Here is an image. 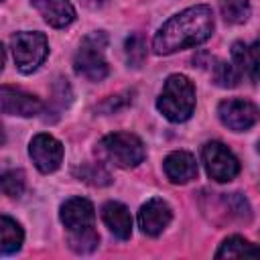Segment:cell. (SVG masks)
I'll return each mask as SVG.
<instances>
[{
  "label": "cell",
  "instance_id": "6da1fadb",
  "mask_svg": "<svg viewBox=\"0 0 260 260\" xmlns=\"http://www.w3.org/2000/svg\"><path fill=\"white\" fill-rule=\"evenodd\" d=\"M215 28L213 12L207 4H197L171 16L154 35L152 51L156 55H171L181 49L205 43Z\"/></svg>",
  "mask_w": 260,
  "mask_h": 260
},
{
  "label": "cell",
  "instance_id": "7a4b0ae2",
  "mask_svg": "<svg viewBox=\"0 0 260 260\" xmlns=\"http://www.w3.org/2000/svg\"><path fill=\"white\" fill-rule=\"evenodd\" d=\"M61 223L67 230L69 248L77 254H89L98 248L100 236L95 232V209L85 197H69L59 211Z\"/></svg>",
  "mask_w": 260,
  "mask_h": 260
},
{
  "label": "cell",
  "instance_id": "3957f363",
  "mask_svg": "<svg viewBox=\"0 0 260 260\" xmlns=\"http://www.w3.org/2000/svg\"><path fill=\"white\" fill-rule=\"evenodd\" d=\"M158 112L171 122H185L195 110V85L189 77L173 73L167 77L162 91L156 100Z\"/></svg>",
  "mask_w": 260,
  "mask_h": 260
},
{
  "label": "cell",
  "instance_id": "277c9868",
  "mask_svg": "<svg viewBox=\"0 0 260 260\" xmlns=\"http://www.w3.org/2000/svg\"><path fill=\"white\" fill-rule=\"evenodd\" d=\"M95 154L104 162H110L114 167L134 169V167H138L144 160L146 148H144L142 140L136 134H130V132H112V134H106L98 142Z\"/></svg>",
  "mask_w": 260,
  "mask_h": 260
},
{
  "label": "cell",
  "instance_id": "5b68a950",
  "mask_svg": "<svg viewBox=\"0 0 260 260\" xmlns=\"http://www.w3.org/2000/svg\"><path fill=\"white\" fill-rule=\"evenodd\" d=\"M108 47V37L102 30H95L87 35L73 59V69L77 75L89 79V81H102L108 75V63L104 59V51Z\"/></svg>",
  "mask_w": 260,
  "mask_h": 260
},
{
  "label": "cell",
  "instance_id": "8992f818",
  "mask_svg": "<svg viewBox=\"0 0 260 260\" xmlns=\"http://www.w3.org/2000/svg\"><path fill=\"white\" fill-rule=\"evenodd\" d=\"M10 49L14 57V65L20 73L28 75L39 69L49 53V43L43 32L37 30H22L10 39Z\"/></svg>",
  "mask_w": 260,
  "mask_h": 260
},
{
  "label": "cell",
  "instance_id": "52a82bcc",
  "mask_svg": "<svg viewBox=\"0 0 260 260\" xmlns=\"http://www.w3.org/2000/svg\"><path fill=\"white\" fill-rule=\"evenodd\" d=\"M201 158H203L209 179H213L217 183H228V181L236 179V175L240 173V162H238L236 154L225 144H221L217 140L203 144Z\"/></svg>",
  "mask_w": 260,
  "mask_h": 260
},
{
  "label": "cell",
  "instance_id": "ba28073f",
  "mask_svg": "<svg viewBox=\"0 0 260 260\" xmlns=\"http://www.w3.org/2000/svg\"><path fill=\"white\" fill-rule=\"evenodd\" d=\"M217 116L223 126H228L234 132H246L250 130L258 120V108L250 100L242 98H230L223 100L217 106Z\"/></svg>",
  "mask_w": 260,
  "mask_h": 260
},
{
  "label": "cell",
  "instance_id": "9c48e42d",
  "mask_svg": "<svg viewBox=\"0 0 260 260\" xmlns=\"http://www.w3.org/2000/svg\"><path fill=\"white\" fill-rule=\"evenodd\" d=\"M28 154H30L35 167L41 173L49 175V173L57 171L63 162V144L55 136L41 132V134L32 136V140L28 144Z\"/></svg>",
  "mask_w": 260,
  "mask_h": 260
},
{
  "label": "cell",
  "instance_id": "30bf717a",
  "mask_svg": "<svg viewBox=\"0 0 260 260\" xmlns=\"http://www.w3.org/2000/svg\"><path fill=\"white\" fill-rule=\"evenodd\" d=\"M41 112H43V102L37 95L26 93L18 87L0 85V114L30 118Z\"/></svg>",
  "mask_w": 260,
  "mask_h": 260
},
{
  "label": "cell",
  "instance_id": "8fae6325",
  "mask_svg": "<svg viewBox=\"0 0 260 260\" xmlns=\"http://www.w3.org/2000/svg\"><path fill=\"white\" fill-rule=\"evenodd\" d=\"M171 217H173L171 205L160 197H152L140 207L138 225L146 236H158L171 223Z\"/></svg>",
  "mask_w": 260,
  "mask_h": 260
},
{
  "label": "cell",
  "instance_id": "7c38bea8",
  "mask_svg": "<svg viewBox=\"0 0 260 260\" xmlns=\"http://www.w3.org/2000/svg\"><path fill=\"white\" fill-rule=\"evenodd\" d=\"M162 169H165V175L169 177L171 183H189L191 179L197 177V160L191 152L187 150H175L171 152L165 162H162Z\"/></svg>",
  "mask_w": 260,
  "mask_h": 260
},
{
  "label": "cell",
  "instance_id": "4fadbf2b",
  "mask_svg": "<svg viewBox=\"0 0 260 260\" xmlns=\"http://www.w3.org/2000/svg\"><path fill=\"white\" fill-rule=\"evenodd\" d=\"M32 6L41 12L45 22L55 28H65L75 20V8L69 0H30Z\"/></svg>",
  "mask_w": 260,
  "mask_h": 260
},
{
  "label": "cell",
  "instance_id": "5bb4252c",
  "mask_svg": "<svg viewBox=\"0 0 260 260\" xmlns=\"http://www.w3.org/2000/svg\"><path fill=\"white\" fill-rule=\"evenodd\" d=\"M102 219L104 223L110 228V232L120 238V240H128L132 236V215L128 211V207L120 201H108L102 207Z\"/></svg>",
  "mask_w": 260,
  "mask_h": 260
},
{
  "label": "cell",
  "instance_id": "9a60e30c",
  "mask_svg": "<svg viewBox=\"0 0 260 260\" xmlns=\"http://www.w3.org/2000/svg\"><path fill=\"white\" fill-rule=\"evenodd\" d=\"M232 57L240 73H248L252 83L258 81V43H252L250 47L244 43H234Z\"/></svg>",
  "mask_w": 260,
  "mask_h": 260
},
{
  "label": "cell",
  "instance_id": "2e32d148",
  "mask_svg": "<svg viewBox=\"0 0 260 260\" xmlns=\"http://www.w3.org/2000/svg\"><path fill=\"white\" fill-rule=\"evenodd\" d=\"M22 240H24V232L20 223L10 215H0V256L18 252Z\"/></svg>",
  "mask_w": 260,
  "mask_h": 260
},
{
  "label": "cell",
  "instance_id": "e0dca14e",
  "mask_svg": "<svg viewBox=\"0 0 260 260\" xmlns=\"http://www.w3.org/2000/svg\"><path fill=\"white\" fill-rule=\"evenodd\" d=\"M240 256H258V248L244 240L242 236H230L221 242L219 250L215 252V258H240Z\"/></svg>",
  "mask_w": 260,
  "mask_h": 260
},
{
  "label": "cell",
  "instance_id": "ac0fdd59",
  "mask_svg": "<svg viewBox=\"0 0 260 260\" xmlns=\"http://www.w3.org/2000/svg\"><path fill=\"white\" fill-rule=\"evenodd\" d=\"M221 14L230 24H244L250 18V0H219Z\"/></svg>",
  "mask_w": 260,
  "mask_h": 260
},
{
  "label": "cell",
  "instance_id": "d6986e66",
  "mask_svg": "<svg viewBox=\"0 0 260 260\" xmlns=\"http://www.w3.org/2000/svg\"><path fill=\"white\" fill-rule=\"evenodd\" d=\"M213 65H209L211 69V75H213V81L219 85V87H236L242 73L238 71L236 65L232 63H225V61H211Z\"/></svg>",
  "mask_w": 260,
  "mask_h": 260
},
{
  "label": "cell",
  "instance_id": "ffe728a7",
  "mask_svg": "<svg viewBox=\"0 0 260 260\" xmlns=\"http://www.w3.org/2000/svg\"><path fill=\"white\" fill-rule=\"evenodd\" d=\"M26 179L20 169H10L0 175V191L8 197H20L24 193Z\"/></svg>",
  "mask_w": 260,
  "mask_h": 260
},
{
  "label": "cell",
  "instance_id": "44dd1931",
  "mask_svg": "<svg viewBox=\"0 0 260 260\" xmlns=\"http://www.w3.org/2000/svg\"><path fill=\"white\" fill-rule=\"evenodd\" d=\"M124 49H126V61L130 67H140L146 59V41L140 32H132L126 43H124Z\"/></svg>",
  "mask_w": 260,
  "mask_h": 260
},
{
  "label": "cell",
  "instance_id": "7402d4cb",
  "mask_svg": "<svg viewBox=\"0 0 260 260\" xmlns=\"http://www.w3.org/2000/svg\"><path fill=\"white\" fill-rule=\"evenodd\" d=\"M77 173H79V179H83L85 183L98 185V187L110 183V175H108L100 165H83Z\"/></svg>",
  "mask_w": 260,
  "mask_h": 260
},
{
  "label": "cell",
  "instance_id": "603a6c76",
  "mask_svg": "<svg viewBox=\"0 0 260 260\" xmlns=\"http://www.w3.org/2000/svg\"><path fill=\"white\" fill-rule=\"evenodd\" d=\"M4 59H6V55H4V47L0 45V71H2V67H4Z\"/></svg>",
  "mask_w": 260,
  "mask_h": 260
},
{
  "label": "cell",
  "instance_id": "cb8c5ba5",
  "mask_svg": "<svg viewBox=\"0 0 260 260\" xmlns=\"http://www.w3.org/2000/svg\"><path fill=\"white\" fill-rule=\"evenodd\" d=\"M4 140H6V136H4V128H2V124H0V146L4 144Z\"/></svg>",
  "mask_w": 260,
  "mask_h": 260
},
{
  "label": "cell",
  "instance_id": "d4e9b609",
  "mask_svg": "<svg viewBox=\"0 0 260 260\" xmlns=\"http://www.w3.org/2000/svg\"><path fill=\"white\" fill-rule=\"evenodd\" d=\"M93 2H98V4H104V2H106V0H93Z\"/></svg>",
  "mask_w": 260,
  "mask_h": 260
},
{
  "label": "cell",
  "instance_id": "484cf974",
  "mask_svg": "<svg viewBox=\"0 0 260 260\" xmlns=\"http://www.w3.org/2000/svg\"><path fill=\"white\" fill-rule=\"evenodd\" d=\"M0 2H2V0H0Z\"/></svg>",
  "mask_w": 260,
  "mask_h": 260
}]
</instances>
